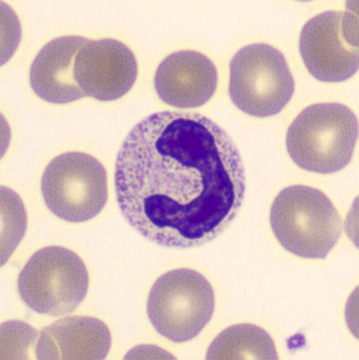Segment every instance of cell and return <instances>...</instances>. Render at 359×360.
Here are the masks:
<instances>
[{"instance_id":"obj_1","label":"cell","mask_w":359,"mask_h":360,"mask_svg":"<svg viewBox=\"0 0 359 360\" xmlns=\"http://www.w3.org/2000/svg\"><path fill=\"white\" fill-rule=\"evenodd\" d=\"M246 183L232 138L192 112L143 119L116 159L119 208L140 235L163 247L187 249L215 240L241 210Z\"/></svg>"},{"instance_id":"obj_2","label":"cell","mask_w":359,"mask_h":360,"mask_svg":"<svg viewBox=\"0 0 359 360\" xmlns=\"http://www.w3.org/2000/svg\"><path fill=\"white\" fill-rule=\"evenodd\" d=\"M358 137V117L346 105L313 104L289 126L287 149L303 170L337 173L351 161Z\"/></svg>"},{"instance_id":"obj_3","label":"cell","mask_w":359,"mask_h":360,"mask_svg":"<svg viewBox=\"0 0 359 360\" xmlns=\"http://www.w3.org/2000/svg\"><path fill=\"white\" fill-rule=\"evenodd\" d=\"M270 220L280 245L304 259H325L342 233L334 205L322 191L308 186L280 191L273 202Z\"/></svg>"},{"instance_id":"obj_4","label":"cell","mask_w":359,"mask_h":360,"mask_svg":"<svg viewBox=\"0 0 359 360\" xmlns=\"http://www.w3.org/2000/svg\"><path fill=\"white\" fill-rule=\"evenodd\" d=\"M215 311V292L198 271L177 269L161 276L150 290L147 314L157 333L173 342L194 340Z\"/></svg>"},{"instance_id":"obj_5","label":"cell","mask_w":359,"mask_h":360,"mask_svg":"<svg viewBox=\"0 0 359 360\" xmlns=\"http://www.w3.org/2000/svg\"><path fill=\"white\" fill-rule=\"evenodd\" d=\"M89 275L72 250L49 245L37 250L18 278L21 300L32 311L51 316L74 311L86 297Z\"/></svg>"},{"instance_id":"obj_6","label":"cell","mask_w":359,"mask_h":360,"mask_svg":"<svg viewBox=\"0 0 359 360\" xmlns=\"http://www.w3.org/2000/svg\"><path fill=\"white\" fill-rule=\"evenodd\" d=\"M230 97L244 113L277 115L294 92V80L284 54L266 43L242 47L230 64Z\"/></svg>"},{"instance_id":"obj_7","label":"cell","mask_w":359,"mask_h":360,"mask_svg":"<svg viewBox=\"0 0 359 360\" xmlns=\"http://www.w3.org/2000/svg\"><path fill=\"white\" fill-rule=\"evenodd\" d=\"M41 192L47 208L57 218L69 223L91 220L108 200L105 168L86 153H63L45 169Z\"/></svg>"},{"instance_id":"obj_8","label":"cell","mask_w":359,"mask_h":360,"mask_svg":"<svg viewBox=\"0 0 359 360\" xmlns=\"http://www.w3.org/2000/svg\"><path fill=\"white\" fill-rule=\"evenodd\" d=\"M299 52L311 75L322 82H341L358 72V18L354 11H327L304 25Z\"/></svg>"},{"instance_id":"obj_9","label":"cell","mask_w":359,"mask_h":360,"mask_svg":"<svg viewBox=\"0 0 359 360\" xmlns=\"http://www.w3.org/2000/svg\"><path fill=\"white\" fill-rule=\"evenodd\" d=\"M138 63L132 50L119 40H89L75 58V79L85 97L114 101L136 82Z\"/></svg>"},{"instance_id":"obj_10","label":"cell","mask_w":359,"mask_h":360,"mask_svg":"<svg viewBox=\"0 0 359 360\" xmlns=\"http://www.w3.org/2000/svg\"><path fill=\"white\" fill-rule=\"evenodd\" d=\"M154 83L157 94L166 104L176 108H196L215 94L218 70L204 54L182 50L161 62Z\"/></svg>"},{"instance_id":"obj_11","label":"cell","mask_w":359,"mask_h":360,"mask_svg":"<svg viewBox=\"0 0 359 360\" xmlns=\"http://www.w3.org/2000/svg\"><path fill=\"white\" fill-rule=\"evenodd\" d=\"M82 37H61L38 52L30 68V85L44 101L67 104L85 97L75 79V58L87 41Z\"/></svg>"},{"instance_id":"obj_12","label":"cell","mask_w":359,"mask_h":360,"mask_svg":"<svg viewBox=\"0 0 359 360\" xmlns=\"http://www.w3.org/2000/svg\"><path fill=\"white\" fill-rule=\"evenodd\" d=\"M111 347L108 326L90 316H67L46 326L37 343V359H104Z\"/></svg>"},{"instance_id":"obj_13","label":"cell","mask_w":359,"mask_h":360,"mask_svg":"<svg viewBox=\"0 0 359 360\" xmlns=\"http://www.w3.org/2000/svg\"><path fill=\"white\" fill-rule=\"evenodd\" d=\"M278 359L273 338L254 324L230 326L214 340L207 352L209 360Z\"/></svg>"},{"instance_id":"obj_14","label":"cell","mask_w":359,"mask_h":360,"mask_svg":"<svg viewBox=\"0 0 359 360\" xmlns=\"http://www.w3.org/2000/svg\"><path fill=\"white\" fill-rule=\"evenodd\" d=\"M38 333L28 324L9 321L1 326V359H30Z\"/></svg>"}]
</instances>
